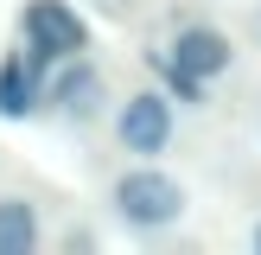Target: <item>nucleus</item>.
<instances>
[{
	"label": "nucleus",
	"mask_w": 261,
	"mask_h": 255,
	"mask_svg": "<svg viewBox=\"0 0 261 255\" xmlns=\"http://www.w3.org/2000/svg\"><path fill=\"white\" fill-rule=\"evenodd\" d=\"M185 185H178L172 172H160V166H134V172L115 178V211L127 217L134 230H166L185 217Z\"/></svg>",
	"instance_id": "f257e3e1"
},
{
	"label": "nucleus",
	"mask_w": 261,
	"mask_h": 255,
	"mask_svg": "<svg viewBox=\"0 0 261 255\" xmlns=\"http://www.w3.org/2000/svg\"><path fill=\"white\" fill-rule=\"evenodd\" d=\"M19 32H25V45H38L51 64L83 58V51H89V26L76 19L64 0H32V7L19 13Z\"/></svg>",
	"instance_id": "f03ea898"
},
{
	"label": "nucleus",
	"mask_w": 261,
	"mask_h": 255,
	"mask_svg": "<svg viewBox=\"0 0 261 255\" xmlns=\"http://www.w3.org/2000/svg\"><path fill=\"white\" fill-rule=\"evenodd\" d=\"M115 134H121V147L140 153V160L166 153V140H172V102H166L160 89H134V96L121 102V115H115Z\"/></svg>",
	"instance_id": "7ed1b4c3"
},
{
	"label": "nucleus",
	"mask_w": 261,
	"mask_h": 255,
	"mask_svg": "<svg viewBox=\"0 0 261 255\" xmlns=\"http://www.w3.org/2000/svg\"><path fill=\"white\" fill-rule=\"evenodd\" d=\"M45 51L38 45H25V51H13L7 64H0V115L7 121H19V115H32L38 109V89H45Z\"/></svg>",
	"instance_id": "20e7f679"
},
{
	"label": "nucleus",
	"mask_w": 261,
	"mask_h": 255,
	"mask_svg": "<svg viewBox=\"0 0 261 255\" xmlns=\"http://www.w3.org/2000/svg\"><path fill=\"white\" fill-rule=\"evenodd\" d=\"M172 58L185 64L191 76H204V83H211V76H223L229 64H236V45H229V38L217 32V26H178Z\"/></svg>",
	"instance_id": "39448f33"
},
{
	"label": "nucleus",
	"mask_w": 261,
	"mask_h": 255,
	"mask_svg": "<svg viewBox=\"0 0 261 255\" xmlns=\"http://www.w3.org/2000/svg\"><path fill=\"white\" fill-rule=\"evenodd\" d=\"M51 102H58L70 121H96V109H102V70L89 58H64V76L51 83Z\"/></svg>",
	"instance_id": "423d86ee"
},
{
	"label": "nucleus",
	"mask_w": 261,
	"mask_h": 255,
	"mask_svg": "<svg viewBox=\"0 0 261 255\" xmlns=\"http://www.w3.org/2000/svg\"><path fill=\"white\" fill-rule=\"evenodd\" d=\"M38 242V211L25 198H0V255H32Z\"/></svg>",
	"instance_id": "0eeeda50"
},
{
	"label": "nucleus",
	"mask_w": 261,
	"mask_h": 255,
	"mask_svg": "<svg viewBox=\"0 0 261 255\" xmlns=\"http://www.w3.org/2000/svg\"><path fill=\"white\" fill-rule=\"evenodd\" d=\"M255 38H261V7H255Z\"/></svg>",
	"instance_id": "6e6552de"
},
{
	"label": "nucleus",
	"mask_w": 261,
	"mask_h": 255,
	"mask_svg": "<svg viewBox=\"0 0 261 255\" xmlns=\"http://www.w3.org/2000/svg\"><path fill=\"white\" fill-rule=\"evenodd\" d=\"M255 249H261V223H255Z\"/></svg>",
	"instance_id": "1a4fd4ad"
}]
</instances>
